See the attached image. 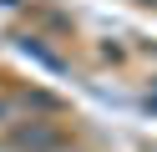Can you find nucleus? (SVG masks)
<instances>
[{
  "label": "nucleus",
  "mask_w": 157,
  "mask_h": 152,
  "mask_svg": "<svg viewBox=\"0 0 157 152\" xmlns=\"http://www.w3.org/2000/svg\"><path fill=\"white\" fill-rule=\"evenodd\" d=\"M21 147H36V152H51V147H61V137L56 132H46V127H31V132H21Z\"/></svg>",
  "instance_id": "obj_1"
}]
</instances>
